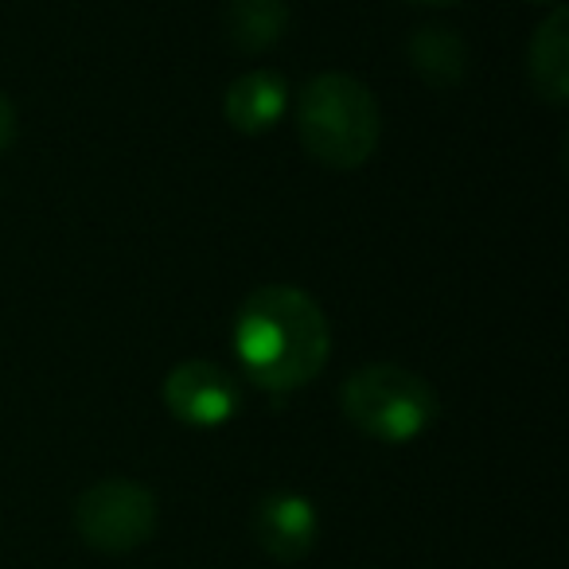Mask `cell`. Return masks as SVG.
Masks as SVG:
<instances>
[{"label":"cell","mask_w":569,"mask_h":569,"mask_svg":"<svg viewBox=\"0 0 569 569\" xmlns=\"http://www.w3.org/2000/svg\"><path fill=\"white\" fill-rule=\"evenodd\" d=\"M289 113V82L277 71H246L222 94V118L234 133L242 137H266Z\"/></svg>","instance_id":"7"},{"label":"cell","mask_w":569,"mask_h":569,"mask_svg":"<svg viewBox=\"0 0 569 569\" xmlns=\"http://www.w3.org/2000/svg\"><path fill=\"white\" fill-rule=\"evenodd\" d=\"M234 359L258 390L293 395L332 359V325L317 297L297 284H258L238 305Z\"/></svg>","instance_id":"1"},{"label":"cell","mask_w":569,"mask_h":569,"mask_svg":"<svg viewBox=\"0 0 569 569\" xmlns=\"http://www.w3.org/2000/svg\"><path fill=\"white\" fill-rule=\"evenodd\" d=\"M297 137L317 164L356 172L382 141V110L363 79L325 71L297 94Z\"/></svg>","instance_id":"2"},{"label":"cell","mask_w":569,"mask_h":569,"mask_svg":"<svg viewBox=\"0 0 569 569\" xmlns=\"http://www.w3.org/2000/svg\"><path fill=\"white\" fill-rule=\"evenodd\" d=\"M527 4H561V0H527Z\"/></svg>","instance_id":"13"},{"label":"cell","mask_w":569,"mask_h":569,"mask_svg":"<svg viewBox=\"0 0 569 569\" xmlns=\"http://www.w3.org/2000/svg\"><path fill=\"white\" fill-rule=\"evenodd\" d=\"M250 530H253V542L273 561H301L309 558L320 538V515L309 496L277 488L258 499Z\"/></svg>","instance_id":"6"},{"label":"cell","mask_w":569,"mask_h":569,"mask_svg":"<svg viewBox=\"0 0 569 569\" xmlns=\"http://www.w3.org/2000/svg\"><path fill=\"white\" fill-rule=\"evenodd\" d=\"M340 410L371 441L410 445L441 418V398L410 367L363 363L340 382Z\"/></svg>","instance_id":"3"},{"label":"cell","mask_w":569,"mask_h":569,"mask_svg":"<svg viewBox=\"0 0 569 569\" xmlns=\"http://www.w3.org/2000/svg\"><path fill=\"white\" fill-rule=\"evenodd\" d=\"M527 79L530 90L542 98L546 106H566L569 102V9L553 4L550 17L535 28L527 48Z\"/></svg>","instance_id":"8"},{"label":"cell","mask_w":569,"mask_h":569,"mask_svg":"<svg viewBox=\"0 0 569 569\" xmlns=\"http://www.w3.org/2000/svg\"><path fill=\"white\" fill-rule=\"evenodd\" d=\"M406 56L410 67L426 87L433 90H452L465 82L468 74V48L452 28L426 24L406 40Z\"/></svg>","instance_id":"10"},{"label":"cell","mask_w":569,"mask_h":569,"mask_svg":"<svg viewBox=\"0 0 569 569\" xmlns=\"http://www.w3.org/2000/svg\"><path fill=\"white\" fill-rule=\"evenodd\" d=\"M168 413L188 429H219L242 410V387L222 363L211 359H183L168 371L160 387Z\"/></svg>","instance_id":"5"},{"label":"cell","mask_w":569,"mask_h":569,"mask_svg":"<svg viewBox=\"0 0 569 569\" xmlns=\"http://www.w3.org/2000/svg\"><path fill=\"white\" fill-rule=\"evenodd\" d=\"M160 503L144 483L110 476L74 499V530L94 553H133L157 535Z\"/></svg>","instance_id":"4"},{"label":"cell","mask_w":569,"mask_h":569,"mask_svg":"<svg viewBox=\"0 0 569 569\" xmlns=\"http://www.w3.org/2000/svg\"><path fill=\"white\" fill-rule=\"evenodd\" d=\"M12 137H17V106H12V98L0 90V152L9 149Z\"/></svg>","instance_id":"11"},{"label":"cell","mask_w":569,"mask_h":569,"mask_svg":"<svg viewBox=\"0 0 569 569\" xmlns=\"http://www.w3.org/2000/svg\"><path fill=\"white\" fill-rule=\"evenodd\" d=\"M289 20H293L289 0H227L222 32H227L230 48L242 56H266L284 40Z\"/></svg>","instance_id":"9"},{"label":"cell","mask_w":569,"mask_h":569,"mask_svg":"<svg viewBox=\"0 0 569 569\" xmlns=\"http://www.w3.org/2000/svg\"><path fill=\"white\" fill-rule=\"evenodd\" d=\"M418 4H433V9H449V4H460V0H418Z\"/></svg>","instance_id":"12"}]
</instances>
